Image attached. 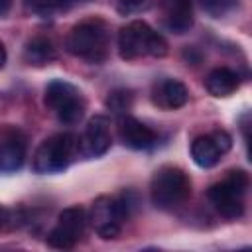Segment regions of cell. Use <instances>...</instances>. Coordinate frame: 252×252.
Masks as SVG:
<instances>
[{"label":"cell","instance_id":"7a4b0ae2","mask_svg":"<svg viewBox=\"0 0 252 252\" xmlns=\"http://www.w3.org/2000/svg\"><path fill=\"white\" fill-rule=\"evenodd\" d=\"M169 45L161 33L152 30L146 22L134 20L120 28L118 32V53L126 61H134L140 57H165Z\"/></svg>","mask_w":252,"mask_h":252},{"label":"cell","instance_id":"5bb4252c","mask_svg":"<svg viewBox=\"0 0 252 252\" xmlns=\"http://www.w3.org/2000/svg\"><path fill=\"white\" fill-rule=\"evenodd\" d=\"M161 22L171 33H185L193 26V6L191 0H159Z\"/></svg>","mask_w":252,"mask_h":252},{"label":"cell","instance_id":"30bf717a","mask_svg":"<svg viewBox=\"0 0 252 252\" xmlns=\"http://www.w3.org/2000/svg\"><path fill=\"white\" fill-rule=\"evenodd\" d=\"M89 220H91L94 232L104 240L116 238L122 232V224H124L114 197H108V195H100L93 201Z\"/></svg>","mask_w":252,"mask_h":252},{"label":"cell","instance_id":"7402d4cb","mask_svg":"<svg viewBox=\"0 0 252 252\" xmlns=\"http://www.w3.org/2000/svg\"><path fill=\"white\" fill-rule=\"evenodd\" d=\"M10 6H12V0H0V18L8 14Z\"/></svg>","mask_w":252,"mask_h":252},{"label":"cell","instance_id":"2e32d148","mask_svg":"<svg viewBox=\"0 0 252 252\" xmlns=\"http://www.w3.org/2000/svg\"><path fill=\"white\" fill-rule=\"evenodd\" d=\"M22 57L32 67H45L57 59V47L47 37H33L26 43Z\"/></svg>","mask_w":252,"mask_h":252},{"label":"cell","instance_id":"e0dca14e","mask_svg":"<svg viewBox=\"0 0 252 252\" xmlns=\"http://www.w3.org/2000/svg\"><path fill=\"white\" fill-rule=\"evenodd\" d=\"M116 201V207H118V213L122 217V220H130L138 211H140V195L134 191V189H126L122 191L118 197H114Z\"/></svg>","mask_w":252,"mask_h":252},{"label":"cell","instance_id":"5b68a950","mask_svg":"<svg viewBox=\"0 0 252 252\" xmlns=\"http://www.w3.org/2000/svg\"><path fill=\"white\" fill-rule=\"evenodd\" d=\"M250 177L244 169H230L226 177L213 183L207 191L211 205L224 219H240L244 213V193L248 191Z\"/></svg>","mask_w":252,"mask_h":252},{"label":"cell","instance_id":"d6986e66","mask_svg":"<svg viewBox=\"0 0 252 252\" xmlns=\"http://www.w3.org/2000/svg\"><path fill=\"white\" fill-rule=\"evenodd\" d=\"M199 2H201L203 10L209 12L213 18H220L236 6V0H199Z\"/></svg>","mask_w":252,"mask_h":252},{"label":"cell","instance_id":"4fadbf2b","mask_svg":"<svg viewBox=\"0 0 252 252\" xmlns=\"http://www.w3.org/2000/svg\"><path fill=\"white\" fill-rule=\"evenodd\" d=\"M189 100V89L177 79H159L152 87V102L161 110H177Z\"/></svg>","mask_w":252,"mask_h":252},{"label":"cell","instance_id":"cb8c5ba5","mask_svg":"<svg viewBox=\"0 0 252 252\" xmlns=\"http://www.w3.org/2000/svg\"><path fill=\"white\" fill-rule=\"evenodd\" d=\"M4 63H6V47H4V43L0 41V69L4 67Z\"/></svg>","mask_w":252,"mask_h":252},{"label":"cell","instance_id":"52a82bcc","mask_svg":"<svg viewBox=\"0 0 252 252\" xmlns=\"http://www.w3.org/2000/svg\"><path fill=\"white\" fill-rule=\"evenodd\" d=\"M85 224H87V213L83 207H67L59 213L57 217V224L49 230L45 242L51 248H59V250H67L73 248L83 232H85Z\"/></svg>","mask_w":252,"mask_h":252},{"label":"cell","instance_id":"44dd1931","mask_svg":"<svg viewBox=\"0 0 252 252\" xmlns=\"http://www.w3.org/2000/svg\"><path fill=\"white\" fill-rule=\"evenodd\" d=\"M16 219H24V217H20V213L10 211V209H6V207H2V205H0V230L20 226V222H18Z\"/></svg>","mask_w":252,"mask_h":252},{"label":"cell","instance_id":"9c48e42d","mask_svg":"<svg viewBox=\"0 0 252 252\" xmlns=\"http://www.w3.org/2000/svg\"><path fill=\"white\" fill-rule=\"evenodd\" d=\"M230 148H232L230 134L224 130H215L211 134L197 136L191 142V158L199 167L209 169L215 167Z\"/></svg>","mask_w":252,"mask_h":252},{"label":"cell","instance_id":"7c38bea8","mask_svg":"<svg viewBox=\"0 0 252 252\" xmlns=\"http://www.w3.org/2000/svg\"><path fill=\"white\" fill-rule=\"evenodd\" d=\"M120 142L130 150H152L158 144V134L134 116L124 114L118 122Z\"/></svg>","mask_w":252,"mask_h":252},{"label":"cell","instance_id":"ffe728a7","mask_svg":"<svg viewBox=\"0 0 252 252\" xmlns=\"http://www.w3.org/2000/svg\"><path fill=\"white\" fill-rule=\"evenodd\" d=\"M69 6H71V0H37L33 10L39 14H51L57 10H67Z\"/></svg>","mask_w":252,"mask_h":252},{"label":"cell","instance_id":"277c9868","mask_svg":"<svg viewBox=\"0 0 252 252\" xmlns=\"http://www.w3.org/2000/svg\"><path fill=\"white\" fill-rule=\"evenodd\" d=\"M79 154V138L71 132H59L45 138L33 152L32 167L39 175L59 173L69 167V163Z\"/></svg>","mask_w":252,"mask_h":252},{"label":"cell","instance_id":"ba28073f","mask_svg":"<svg viewBox=\"0 0 252 252\" xmlns=\"http://www.w3.org/2000/svg\"><path fill=\"white\" fill-rule=\"evenodd\" d=\"M28 154V136L22 128L4 124L0 126V171L12 173L18 171Z\"/></svg>","mask_w":252,"mask_h":252},{"label":"cell","instance_id":"9a60e30c","mask_svg":"<svg viewBox=\"0 0 252 252\" xmlns=\"http://www.w3.org/2000/svg\"><path fill=\"white\" fill-rule=\"evenodd\" d=\"M238 87H240V77L236 71L228 67H217L209 71V75L205 77V89L209 91V94L217 98L230 96L232 93L238 91Z\"/></svg>","mask_w":252,"mask_h":252},{"label":"cell","instance_id":"8fae6325","mask_svg":"<svg viewBox=\"0 0 252 252\" xmlns=\"http://www.w3.org/2000/svg\"><path fill=\"white\" fill-rule=\"evenodd\" d=\"M110 122L102 114H94L85 128L83 138L79 140V152L85 158H100L110 150Z\"/></svg>","mask_w":252,"mask_h":252},{"label":"cell","instance_id":"8992f818","mask_svg":"<svg viewBox=\"0 0 252 252\" xmlns=\"http://www.w3.org/2000/svg\"><path fill=\"white\" fill-rule=\"evenodd\" d=\"M43 102L63 124H77L87 108L83 93L73 83L63 79H53L45 87Z\"/></svg>","mask_w":252,"mask_h":252},{"label":"cell","instance_id":"ac0fdd59","mask_svg":"<svg viewBox=\"0 0 252 252\" xmlns=\"http://www.w3.org/2000/svg\"><path fill=\"white\" fill-rule=\"evenodd\" d=\"M132 100H134V96H132V93H130L128 89H116V91L108 93V96H106V106H108L110 112L124 116V114L132 108Z\"/></svg>","mask_w":252,"mask_h":252},{"label":"cell","instance_id":"603a6c76","mask_svg":"<svg viewBox=\"0 0 252 252\" xmlns=\"http://www.w3.org/2000/svg\"><path fill=\"white\" fill-rule=\"evenodd\" d=\"M144 0H120V4H124L126 8H136V6H140Z\"/></svg>","mask_w":252,"mask_h":252},{"label":"cell","instance_id":"6da1fadb","mask_svg":"<svg viewBox=\"0 0 252 252\" xmlns=\"http://www.w3.org/2000/svg\"><path fill=\"white\" fill-rule=\"evenodd\" d=\"M65 49L89 63H102L110 49V28L100 18H89L71 28Z\"/></svg>","mask_w":252,"mask_h":252},{"label":"cell","instance_id":"3957f363","mask_svg":"<svg viewBox=\"0 0 252 252\" xmlns=\"http://www.w3.org/2000/svg\"><path fill=\"white\" fill-rule=\"evenodd\" d=\"M191 197V179L177 165H161L150 181L152 205L159 211H173Z\"/></svg>","mask_w":252,"mask_h":252}]
</instances>
